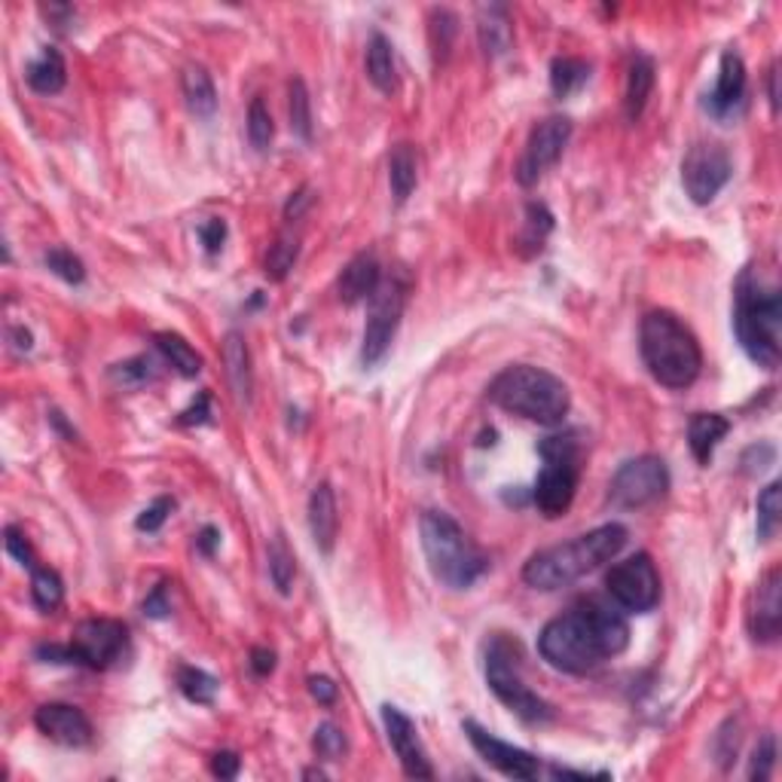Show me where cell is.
Masks as SVG:
<instances>
[{
  "instance_id": "cell-1",
  "label": "cell",
  "mask_w": 782,
  "mask_h": 782,
  "mask_svg": "<svg viewBox=\"0 0 782 782\" xmlns=\"http://www.w3.org/2000/svg\"><path fill=\"white\" fill-rule=\"evenodd\" d=\"M630 645V624L617 605L605 602H581L566 614H559L541 630V657L559 672L587 676L597 672L605 660L624 655Z\"/></svg>"
},
{
  "instance_id": "cell-2",
  "label": "cell",
  "mask_w": 782,
  "mask_h": 782,
  "mask_svg": "<svg viewBox=\"0 0 782 782\" xmlns=\"http://www.w3.org/2000/svg\"><path fill=\"white\" fill-rule=\"evenodd\" d=\"M624 544L626 526L621 523L590 529L566 544H554V547H544L539 554L529 556V563L523 566V581L532 590L554 593V590H563V587H571L575 581L587 578L590 571L602 569L605 563H612L614 556L624 551Z\"/></svg>"
},
{
  "instance_id": "cell-3",
  "label": "cell",
  "mask_w": 782,
  "mask_h": 782,
  "mask_svg": "<svg viewBox=\"0 0 782 782\" xmlns=\"http://www.w3.org/2000/svg\"><path fill=\"white\" fill-rule=\"evenodd\" d=\"M734 333L740 349L764 371H777L782 358V294L777 285L746 270L734 287Z\"/></svg>"
},
{
  "instance_id": "cell-4",
  "label": "cell",
  "mask_w": 782,
  "mask_h": 782,
  "mask_svg": "<svg viewBox=\"0 0 782 782\" xmlns=\"http://www.w3.org/2000/svg\"><path fill=\"white\" fill-rule=\"evenodd\" d=\"M639 352L648 373L667 388H691L703 371V352L691 328L667 309H655L642 318Z\"/></svg>"
},
{
  "instance_id": "cell-5",
  "label": "cell",
  "mask_w": 782,
  "mask_h": 782,
  "mask_svg": "<svg viewBox=\"0 0 782 782\" xmlns=\"http://www.w3.org/2000/svg\"><path fill=\"white\" fill-rule=\"evenodd\" d=\"M489 400L498 410L513 412L539 426H559L569 416V385L544 367L511 364L489 383Z\"/></svg>"
},
{
  "instance_id": "cell-6",
  "label": "cell",
  "mask_w": 782,
  "mask_h": 782,
  "mask_svg": "<svg viewBox=\"0 0 782 782\" xmlns=\"http://www.w3.org/2000/svg\"><path fill=\"white\" fill-rule=\"evenodd\" d=\"M419 539L431 575L450 590H468L489 569V559L465 535L450 513L426 511L419 520Z\"/></svg>"
},
{
  "instance_id": "cell-7",
  "label": "cell",
  "mask_w": 782,
  "mask_h": 782,
  "mask_svg": "<svg viewBox=\"0 0 782 782\" xmlns=\"http://www.w3.org/2000/svg\"><path fill=\"white\" fill-rule=\"evenodd\" d=\"M541 468L535 489H532V501L539 513H544L547 520H556L569 511L575 492H578V474H581V450L571 438H547L541 443Z\"/></svg>"
},
{
  "instance_id": "cell-8",
  "label": "cell",
  "mask_w": 782,
  "mask_h": 782,
  "mask_svg": "<svg viewBox=\"0 0 782 782\" xmlns=\"http://www.w3.org/2000/svg\"><path fill=\"white\" fill-rule=\"evenodd\" d=\"M517 655L513 645L508 639H492L489 651H486V684L513 715H520L529 725H544L554 718L551 703L544 700L523 682L520 669H517Z\"/></svg>"
},
{
  "instance_id": "cell-9",
  "label": "cell",
  "mask_w": 782,
  "mask_h": 782,
  "mask_svg": "<svg viewBox=\"0 0 782 782\" xmlns=\"http://www.w3.org/2000/svg\"><path fill=\"white\" fill-rule=\"evenodd\" d=\"M407 291L410 285L404 282V275H388L376 287V294L371 297V309H367L364 340H361V364L364 367H376L388 355L404 309H407Z\"/></svg>"
},
{
  "instance_id": "cell-10",
  "label": "cell",
  "mask_w": 782,
  "mask_h": 782,
  "mask_svg": "<svg viewBox=\"0 0 782 782\" xmlns=\"http://www.w3.org/2000/svg\"><path fill=\"white\" fill-rule=\"evenodd\" d=\"M605 593L621 612L645 614L660 602V575L648 554H633L614 563L605 575Z\"/></svg>"
},
{
  "instance_id": "cell-11",
  "label": "cell",
  "mask_w": 782,
  "mask_h": 782,
  "mask_svg": "<svg viewBox=\"0 0 782 782\" xmlns=\"http://www.w3.org/2000/svg\"><path fill=\"white\" fill-rule=\"evenodd\" d=\"M669 468L657 455H639L624 462L609 484V498L621 511H639L655 505L657 498L667 496Z\"/></svg>"
},
{
  "instance_id": "cell-12",
  "label": "cell",
  "mask_w": 782,
  "mask_h": 782,
  "mask_svg": "<svg viewBox=\"0 0 782 782\" xmlns=\"http://www.w3.org/2000/svg\"><path fill=\"white\" fill-rule=\"evenodd\" d=\"M730 174H734V159L715 141H698L682 159L684 193L694 205H710L725 190Z\"/></svg>"
},
{
  "instance_id": "cell-13",
  "label": "cell",
  "mask_w": 782,
  "mask_h": 782,
  "mask_svg": "<svg viewBox=\"0 0 782 782\" xmlns=\"http://www.w3.org/2000/svg\"><path fill=\"white\" fill-rule=\"evenodd\" d=\"M571 138L569 116H547L529 132V141L523 147V157L517 162V184L535 186L563 159Z\"/></svg>"
},
{
  "instance_id": "cell-14",
  "label": "cell",
  "mask_w": 782,
  "mask_h": 782,
  "mask_svg": "<svg viewBox=\"0 0 782 782\" xmlns=\"http://www.w3.org/2000/svg\"><path fill=\"white\" fill-rule=\"evenodd\" d=\"M128 645L126 624H120L114 617H89L73 626L71 648L73 664L89 669H107L114 667L116 660L123 657Z\"/></svg>"
},
{
  "instance_id": "cell-15",
  "label": "cell",
  "mask_w": 782,
  "mask_h": 782,
  "mask_svg": "<svg viewBox=\"0 0 782 782\" xmlns=\"http://www.w3.org/2000/svg\"><path fill=\"white\" fill-rule=\"evenodd\" d=\"M462 727H465V737H468L471 746H474V752L480 755L489 768H496L501 777H508V780H523V782L539 777L541 764L532 752L520 749V746H513V743L498 740V737H492V734L484 730L477 722H465Z\"/></svg>"
},
{
  "instance_id": "cell-16",
  "label": "cell",
  "mask_w": 782,
  "mask_h": 782,
  "mask_svg": "<svg viewBox=\"0 0 782 782\" xmlns=\"http://www.w3.org/2000/svg\"><path fill=\"white\" fill-rule=\"evenodd\" d=\"M383 725H385V737L392 743V749L398 755L400 768L410 780H434V768L428 761L426 749H422V740L416 734V725L410 722V715H404L398 706L385 703L383 706Z\"/></svg>"
},
{
  "instance_id": "cell-17",
  "label": "cell",
  "mask_w": 782,
  "mask_h": 782,
  "mask_svg": "<svg viewBox=\"0 0 782 782\" xmlns=\"http://www.w3.org/2000/svg\"><path fill=\"white\" fill-rule=\"evenodd\" d=\"M749 633L761 645H773L782 633V569L764 571V578L758 581L749 605Z\"/></svg>"
},
{
  "instance_id": "cell-18",
  "label": "cell",
  "mask_w": 782,
  "mask_h": 782,
  "mask_svg": "<svg viewBox=\"0 0 782 782\" xmlns=\"http://www.w3.org/2000/svg\"><path fill=\"white\" fill-rule=\"evenodd\" d=\"M34 725L46 740L68 746V749H83L92 743V722L86 718L83 710L71 703H43L34 712Z\"/></svg>"
},
{
  "instance_id": "cell-19",
  "label": "cell",
  "mask_w": 782,
  "mask_h": 782,
  "mask_svg": "<svg viewBox=\"0 0 782 782\" xmlns=\"http://www.w3.org/2000/svg\"><path fill=\"white\" fill-rule=\"evenodd\" d=\"M746 65L737 49H727L718 61V77L715 89L706 95V111L715 120H730L746 104Z\"/></svg>"
},
{
  "instance_id": "cell-20",
  "label": "cell",
  "mask_w": 782,
  "mask_h": 782,
  "mask_svg": "<svg viewBox=\"0 0 782 782\" xmlns=\"http://www.w3.org/2000/svg\"><path fill=\"white\" fill-rule=\"evenodd\" d=\"M383 282V270L379 260L373 254H358L342 267L340 279H337V294L340 303L345 306H358L364 299H371L376 294V287Z\"/></svg>"
},
{
  "instance_id": "cell-21",
  "label": "cell",
  "mask_w": 782,
  "mask_h": 782,
  "mask_svg": "<svg viewBox=\"0 0 782 782\" xmlns=\"http://www.w3.org/2000/svg\"><path fill=\"white\" fill-rule=\"evenodd\" d=\"M224 364H227V379L233 395L239 404H251L254 398V367H251V349L239 330H229L224 337Z\"/></svg>"
},
{
  "instance_id": "cell-22",
  "label": "cell",
  "mask_w": 782,
  "mask_h": 782,
  "mask_svg": "<svg viewBox=\"0 0 782 782\" xmlns=\"http://www.w3.org/2000/svg\"><path fill=\"white\" fill-rule=\"evenodd\" d=\"M337 529H340V517H337V496L330 484H318L309 496V532H313L315 547L321 554H330L337 544Z\"/></svg>"
},
{
  "instance_id": "cell-23",
  "label": "cell",
  "mask_w": 782,
  "mask_h": 782,
  "mask_svg": "<svg viewBox=\"0 0 782 782\" xmlns=\"http://www.w3.org/2000/svg\"><path fill=\"white\" fill-rule=\"evenodd\" d=\"M657 83V68L655 58L645 56V53H636L633 61H630V71H626V89H624V111L630 123H639L645 107H648V99L655 92Z\"/></svg>"
},
{
  "instance_id": "cell-24",
  "label": "cell",
  "mask_w": 782,
  "mask_h": 782,
  "mask_svg": "<svg viewBox=\"0 0 782 782\" xmlns=\"http://www.w3.org/2000/svg\"><path fill=\"white\" fill-rule=\"evenodd\" d=\"M730 422L718 412H698L691 422H688V446L698 458V465H710L715 446L725 441Z\"/></svg>"
},
{
  "instance_id": "cell-25",
  "label": "cell",
  "mask_w": 782,
  "mask_h": 782,
  "mask_svg": "<svg viewBox=\"0 0 782 782\" xmlns=\"http://www.w3.org/2000/svg\"><path fill=\"white\" fill-rule=\"evenodd\" d=\"M477 34H480V46L489 58L505 56L511 49V15H508V7L501 3H489V7H480V15H477Z\"/></svg>"
},
{
  "instance_id": "cell-26",
  "label": "cell",
  "mask_w": 782,
  "mask_h": 782,
  "mask_svg": "<svg viewBox=\"0 0 782 782\" xmlns=\"http://www.w3.org/2000/svg\"><path fill=\"white\" fill-rule=\"evenodd\" d=\"M367 80L383 95H392L398 89V68H395V46L383 31H373L367 43Z\"/></svg>"
},
{
  "instance_id": "cell-27",
  "label": "cell",
  "mask_w": 782,
  "mask_h": 782,
  "mask_svg": "<svg viewBox=\"0 0 782 782\" xmlns=\"http://www.w3.org/2000/svg\"><path fill=\"white\" fill-rule=\"evenodd\" d=\"M25 80L37 95H56L68 83V68L56 46H43V53L29 65Z\"/></svg>"
},
{
  "instance_id": "cell-28",
  "label": "cell",
  "mask_w": 782,
  "mask_h": 782,
  "mask_svg": "<svg viewBox=\"0 0 782 782\" xmlns=\"http://www.w3.org/2000/svg\"><path fill=\"white\" fill-rule=\"evenodd\" d=\"M388 184H392L395 205H404L412 196V190L419 184V159H416L412 144L400 141L392 147V154H388Z\"/></svg>"
},
{
  "instance_id": "cell-29",
  "label": "cell",
  "mask_w": 782,
  "mask_h": 782,
  "mask_svg": "<svg viewBox=\"0 0 782 782\" xmlns=\"http://www.w3.org/2000/svg\"><path fill=\"white\" fill-rule=\"evenodd\" d=\"M181 89H184L186 107L202 120H208L217 111V89H214L212 73L205 71L202 65H186L181 73Z\"/></svg>"
},
{
  "instance_id": "cell-30",
  "label": "cell",
  "mask_w": 782,
  "mask_h": 782,
  "mask_svg": "<svg viewBox=\"0 0 782 782\" xmlns=\"http://www.w3.org/2000/svg\"><path fill=\"white\" fill-rule=\"evenodd\" d=\"M154 345L159 355L166 358V364H171L184 379H196L202 373V355L181 333H171V330L154 333Z\"/></svg>"
},
{
  "instance_id": "cell-31",
  "label": "cell",
  "mask_w": 782,
  "mask_h": 782,
  "mask_svg": "<svg viewBox=\"0 0 782 782\" xmlns=\"http://www.w3.org/2000/svg\"><path fill=\"white\" fill-rule=\"evenodd\" d=\"M455 34H458V19H455L453 10L434 7L431 15H428V41H431L434 65H446V61H450V56H453Z\"/></svg>"
},
{
  "instance_id": "cell-32",
  "label": "cell",
  "mask_w": 782,
  "mask_h": 782,
  "mask_svg": "<svg viewBox=\"0 0 782 782\" xmlns=\"http://www.w3.org/2000/svg\"><path fill=\"white\" fill-rule=\"evenodd\" d=\"M590 80V65L583 58L559 56L551 61V89L556 99H569Z\"/></svg>"
},
{
  "instance_id": "cell-33",
  "label": "cell",
  "mask_w": 782,
  "mask_h": 782,
  "mask_svg": "<svg viewBox=\"0 0 782 782\" xmlns=\"http://www.w3.org/2000/svg\"><path fill=\"white\" fill-rule=\"evenodd\" d=\"M297 257H299V236L297 233H282V236L270 245L267 257H263V272H267V279H270V282H285L287 275H291V270H294V263H297Z\"/></svg>"
},
{
  "instance_id": "cell-34",
  "label": "cell",
  "mask_w": 782,
  "mask_h": 782,
  "mask_svg": "<svg viewBox=\"0 0 782 782\" xmlns=\"http://www.w3.org/2000/svg\"><path fill=\"white\" fill-rule=\"evenodd\" d=\"M267 563H270V578L275 583V590L282 597H291V587H294V578H297V559L291 554L287 541L282 535H275L267 547Z\"/></svg>"
},
{
  "instance_id": "cell-35",
  "label": "cell",
  "mask_w": 782,
  "mask_h": 782,
  "mask_svg": "<svg viewBox=\"0 0 782 782\" xmlns=\"http://www.w3.org/2000/svg\"><path fill=\"white\" fill-rule=\"evenodd\" d=\"M287 114H291L294 135H299L303 141H313V99L299 77L287 83Z\"/></svg>"
},
{
  "instance_id": "cell-36",
  "label": "cell",
  "mask_w": 782,
  "mask_h": 782,
  "mask_svg": "<svg viewBox=\"0 0 782 782\" xmlns=\"http://www.w3.org/2000/svg\"><path fill=\"white\" fill-rule=\"evenodd\" d=\"M31 599L41 612H56L65 599V583L56 569H46V566L31 569Z\"/></svg>"
},
{
  "instance_id": "cell-37",
  "label": "cell",
  "mask_w": 782,
  "mask_h": 782,
  "mask_svg": "<svg viewBox=\"0 0 782 782\" xmlns=\"http://www.w3.org/2000/svg\"><path fill=\"white\" fill-rule=\"evenodd\" d=\"M178 688L190 703H200V706H212L217 698V679L200 667H186V664L178 667Z\"/></svg>"
},
{
  "instance_id": "cell-38",
  "label": "cell",
  "mask_w": 782,
  "mask_h": 782,
  "mask_svg": "<svg viewBox=\"0 0 782 782\" xmlns=\"http://www.w3.org/2000/svg\"><path fill=\"white\" fill-rule=\"evenodd\" d=\"M755 511H758V541H770L773 535H777V529H780V520H782V486L780 484L764 486L761 496H758Z\"/></svg>"
},
{
  "instance_id": "cell-39",
  "label": "cell",
  "mask_w": 782,
  "mask_h": 782,
  "mask_svg": "<svg viewBox=\"0 0 782 782\" xmlns=\"http://www.w3.org/2000/svg\"><path fill=\"white\" fill-rule=\"evenodd\" d=\"M43 263H46V270L53 272V275H58L61 282H68V285H83L86 279L83 260L73 254V251H68V248H49V251L43 254Z\"/></svg>"
},
{
  "instance_id": "cell-40",
  "label": "cell",
  "mask_w": 782,
  "mask_h": 782,
  "mask_svg": "<svg viewBox=\"0 0 782 782\" xmlns=\"http://www.w3.org/2000/svg\"><path fill=\"white\" fill-rule=\"evenodd\" d=\"M272 138H275V123H272L270 107L263 99H254L248 107V141L254 150H270Z\"/></svg>"
},
{
  "instance_id": "cell-41",
  "label": "cell",
  "mask_w": 782,
  "mask_h": 782,
  "mask_svg": "<svg viewBox=\"0 0 782 782\" xmlns=\"http://www.w3.org/2000/svg\"><path fill=\"white\" fill-rule=\"evenodd\" d=\"M313 752L315 758H321V761H340L342 755L349 752V740H345V734H342L340 727L325 722V725L315 727Z\"/></svg>"
},
{
  "instance_id": "cell-42",
  "label": "cell",
  "mask_w": 782,
  "mask_h": 782,
  "mask_svg": "<svg viewBox=\"0 0 782 782\" xmlns=\"http://www.w3.org/2000/svg\"><path fill=\"white\" fill-rule=\"evenodd\" d=\"M111 376H114V383L126 385V388H141V385H147L157 376V367H154V361L147 355H138L116 364Z\"/></svg>"
},
{
  "instance_id": "cell-43",
  "label": "cell",
  "mask_w": 782,
  "mask_h": 782,
  "mask_svg": "<svg viewBox=\"0 0 782 782\" xmlns=\"http://www.w3.org/2000/svg\"><path fill=\"white\" fill-rule=\"evenodd\" d=\"M551 229H554V214L547 212L544 205H539V202H532V205L526 208V233H523V245H529L532 251H541Z\"/></svg>"
},
{
  "instance_id": "cell-44",
  "label": "cell",
  "mask_w": 782,
  "mask_h": 782,
  "mask_svg": "<svg viewBox=\"0 0 782 782\" xmlns=\"http://www.w3.org/2000/svg\"><path fill=\"white\" fill-rule=\"evenodd\" d=\"M773 768H777V737L773 734H764L758 746H755L752 761H749V780L764 782L773 777Z\"/></svg>"
},
{
  "instance_id": "cell-45",
  "label": "cell",
  "mask_w": 782,
  "mask_h": 782,
  "mask_svg": "<svg viewBox=\"0 0 782 782\" xmlns=\"http://www.w3.org/2000/svg\"><path fill=\"white\" fill-rule=\"evenodd\" d=\"M7 539H3V544H7V554L13 556L19 566H25V569H37V559H34V551H31V541L25 539V532L19 526H7V532H3Z\"/></svg>"
},
{
  "instance_id": "cell-46",
  "label": "cell",
  "mask_w": 782,
  "mask_h": 782,
  "mask_svg": "<svg viewBox=\"0 0 782 782\" xmlns=\"http://www.w3.org/2000/svg\"><path fill=\"white\" fill-rule=\"evenodd\" d=\"M171 511H174V498H169V496L157 498L150 508H144L141 517L135 520V526L141 529V532H159V529H162V523L169 520Z\"/></svg>"
},
{
  "instance_id": "cell-47",
  "label": "cell",
  "mask_w": 782,
  "mask_h": 782,
  "mask_svg": "<svg viewBox=\"0 0 782 782\" xmlns=\"http://www.w3.org/2000/svg\"><path fill=\"white\" fill-rule=\"evenodd\" d=\"M200 239H202V245H205V251H208V254H217V251L224 248V242H227V224H224L220 217L205 220V224L200 227Z\"/></svg>"
},
{
  "instance_id": "cell-48",
  "label": "cell",
  "mask_w": 782,
  "mask_h": 782,
  "mask_svg": "<svg viewBox=\"0 0 782 782\" xmlns=\"http://www.w3.org/2000/svg\"><path fill=\"white\" fill-rule=\"evenodd\" d=\"M242 770V758L236 752H214L212 755V773L217 780H236Z\"/></svg>"
},
{
  "instance_id": "cell-49",
  "label": "cell",
  "mask_w": 782,
  "mask_h": 782,
  "mask_svg": "<svg viewBox=\"0 0 782 782\" xmlns=\"http://www.w3.org/2000/svg\"><path fill=\"white\" fill-rule=\"evenodd\" d=\"M309 694H313V700H318L321 706H333L337 698H340L337 684L330 682L328 676H309Z\"/></svg>"
},
{
  "instance_id": "cell-50",
  "label": "cell",
  "mask_w": 782,
  "mask_h": 782,
  "mask_svg": "<svg viewBox=\"0 0 782 782\" xmlns=\"http://www.w3.org/2000/svg\"><path fill=\"white\" fill-rule=\"evenodd\" d=\"M166 593H169V587H166V583H159V587H154V590H150V597L144 599V614H147V617H157L159 621V617H166V614L171 612Z\"/></svg>"
},
{
  "instance_id": "cell-51",
  "label": "cell",
  "mask_w": 782,
  "mask_h": 782,
  "mask_svg": "<svg viewBox=\"0 0 782 782\" xmlns=\"http://www.w3.org/2000/svg\"><path fill=\"white\" fill-rule=\"evenodd\" d=\"M208 404H212L208 392H202L200 400H193V404L181 412V426H202V422H208V416H212Z\"/></svg>"
},
{
  "instance_id": "cell-52",
  "label": "cell",
  "mask_w": 782,
  "mask_h": 782,
  "mask_svg": "<svg viewBox=\"0 0 782 782\" xmlns=\"http://www.w3.org/2000/svg\"><path fill=\"white\" fill-rule=\"evenodd\" d=\"M309 205H313V190H309V186H299L297 193H291V200H287L285 220H299Z\"/></svg>"
},
{
  "instance_id": "cell-53",
  "label": "cell",
  "mask_w": 782,
  "mask_h": 782,
  "mask_svg": "<svg viewBox=\"0 0 782 782\" xmlns=\"http://www.w3.org/2000/svg\"><path fill=\"white\" fill-rule=\"evenodd\" d=\"M251 669H254L257 676H270L272 669H275V651H270V648H254V651H251Z\"/></svg>"
},
{
  "instance_id": "cell-54",
  "label": "cell",
  "mask_w": 782,
  "mask_h": 782,
  "mask_svg": "<svg viewBox=\"0 0 782 782\" xmlns=\"http://www.w3.org/2000/svg\"><path fill=\"white\" fill-rule=\"evenodd\" d=\"M217 544H220V532L214 526H205L200 532V539H196V547H200L202 554L205 556H212L214 551H217Z\"/></svg>"
},
{
  "instance_id": "cell-55",
  "label": "cell",
  "mask_w": 782,
  "mask_h": 782,
  "mask_svg": "<svg viewBox=\"0 0 782 782\" xmlns=\"http://www.w3.org/2000/svg\"><path fill=\"white\" fill-rule=\"evenodd\" d=\"M777 80H780V65H773V68H770V77H768L770 107H773V114L780 111V89H777Z\"/></svg>"
},
{
  "instance_id": "cell-56",
  "label": "cell",
  "mask_w": 782,
  "mask_h": 782,
  "mask_svg": "<svg viewBox=\"0 0 782 782\" xmlns=\"http://www.w3.org/2000/svg\"><path fill=\"white\" fill-rule=\"evenodd\" d=\"M303 780H328V773L321 768H306L303 770Z\"/></svg>"
}]
</instances>
